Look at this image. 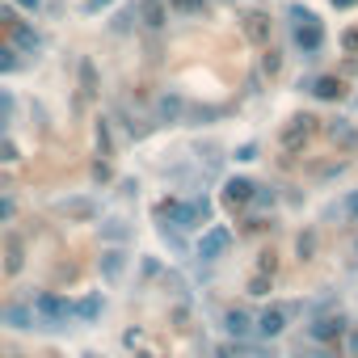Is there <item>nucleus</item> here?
I'll list each match as a JSON object with an SVG mask.
<instances>
[{"label":"nucleus","instance_id":"obj_3","mask_svg":"<svg viewBox=\"0 0 358 358\" xmlns=\"http://www.w3.org/2000/svg\"><path fill=\"white\" fill-rule=\"evenodd\" d=\"M9 215H13V203H9V199H0V220H9Z\"/></svg>","mask_w":358,"mask_h":358},{"label":"nucleus","instance_id":"obj_2","mask_svg":"<svg viewBox=\"0 0 358 358\" xmlns=\"http://www.w3.org/2000/svg\"><path fill=\"white\" fill-rule=\"evenodd\" d=\"M5 320H13V329H34L26 308H5Z\"/></svg>","mask_w":358,"mask_h":358},{"label":"nucleus","instance_id":"obj_4","mask_svg":"<svg viewBox=\"0 0 358 358\" xmlns=\"http://www.w3.org/2000/svg\"><path fill=\"white\" fill-rule=\"evenodd\" d=\"M17 358H22V354H17Z\"/></svg>","mask_w":358,"mask_h":358},{"label":"nucleus","instance_id":"obj_1","mask_svg":"<svg viewBox=\"0 0 358 358\" xmlns=\"http://www.w3.org/2000/svg\"><path fill=\"white\" fill-rule=\"evenodd\" d=\"M38 312H43V316H51V320H55V324H64V320H68V312H72V308H68V303H64V299H59V295H43V299H38Z\"/></svg>","mask_w":358,"mask_h":358}]
</instances>
